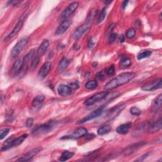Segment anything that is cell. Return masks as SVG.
I'll list each match as a JSON object with an SVG mask.
<instances>
[{
    "label": "cell",
    "mask_w": 162,
    "mask_h": 162,
    "mask_svg": "<svg viewBox=\"0 0 162 162\" xmlns=\"http://www.w3.org/2000/svg\"><path fill=\"white\" fill-rule=\"evenodd\" d=\"M136 73L135 72H124L120 73V75L112 79L110 82L108 83L105 86L104 89L106 91L112 90L118 86L129 83L131 80L136 77Z\"/></svg>",
    "instance_id": "obj_1"
},
{
    "label": "cell",
    "mask_w": 162,
    "mask_h": 162,
    "mask_svg": "<svg viewBox=\"0 0 162 162\" xmlns=\"http://www.w3.org/2000/svg\"><path fill=\"white\" fill-rule=\"evenodd\" d=\"M29 42V37H22L21 39H20L17 43L13 46V48L11 51V57L12 58H17L19 54L21 53L23 49L25 48L27 44Z\"/></svg>",
    "instance_id": "obj_2"
},
{
    "label": "cell",
    "mask_w": 162,
    "mask_h": 162,
    "mask_svg": "<svg viewBox=\"0 0 162 162\" xmlns=\"http://www.w3.org/2000/svg\"><path fill=\"white\" fill-rule=\"evenodd\" d=\"M55 124L56 122H55L51 121L46 124L37 125L32 131V134L33 135H39L48 133L50 131H52L55 125Z\"/></svg>",
    "instance_id": "obj_3"
},
{
    "label": "cell",
    "mask_w": 162,
    "mask_h": 162,
    "mask_svg": "<svg viewBox=\"0 0 162 162\" xmlns=\"http://www.w3.org/2000/svg\"><path fill=\"white\" fill-rule=\"evenodd\" d=\"M25 20V17L24 15H22L21 17V18L18 20V22L15 25V26L14 27V28L13 29L11 32L10 34H8L5 37L4 40H3V41L5 43L9 41V40H10L11 39H13L15 36H17L18 34V33L20 31H21V29L23 28Z\"/></svg>",
    "instance_id": "obj_4"
},
{
    "label": "cell",
    "mask_w": 162,
    "mask_h": 162,
    "mask_svg": "<svg viewBox=\"0 0 162 162\" xmlns=\"http://www.w3.org/2000/svg\"><path fill=\"white\" fill-rule=\"evenodd\" d=\"M108 94H109V92H108L106 91L98 92L95 94H94V95H92L91 97L89 98L88 99H87L84 101V105L86 106L93 105L94 104H95L97 102H98V101L104 99L106 97Z\"/></svg>",
    "instance_id": "obj_5"
},
{
    "label": "cell",
    "mask_w": 162,
    "mask_h": 162,
    "mask_svg": "<svg viewBox=\"0 0 162 162\" xmlns=\"http://www.w3.org/2000/svg\"><path fill=\"white\" fill-rule=\"evenodd\" d=\"M79 3L76 2L70 3L62 13V14L60 16V18L63 20V21L65 20L68 19L76 11V10L79 7Z\"/></svg>",
    "instance_id": "obj_6"
},
{
    "label": "cell",
    "mask_w": 162,
    "mask_h": 162,
    "mask_svg": "<svg viewBox=\"0 0 162 162\" xmlns=\"http://www.w3.org/2000/svg\"><path fill=\"white\" fill-rule=\"evenodd\" d=\"M91 24H92L91 22H88V21H86L85 23H84L83 25L79 26V28L75 31V32H73V38L75 40H77L79 38H80L87 31L90 29Z\"/></svg>",
    "instance_id": "obj_7"
},
{
    "label": "cell",
    "mask_w": 162,
    "mask_h": 162,
    "mask_svg": "<svg viewBox=\"0 0 162 162\" xmlns=\"http://www.w3.org/2000/svg\"><path fill=\"white\" fill-rule=\"evenodd\" d=\"M104 109H105L104 106H100L99 108H98V109H97L96 110L92 112L89 115H87L86 117H85L84 118H83L81 120H80L79 121H78L77 124H83V123L87 122L92 120H93L94 118H96L99 117L103 113Z\"/></svg>",
    "instance_id": "obj_8"
},
{
    "label": "cell",
    "mask_w": 162,
    "mask_h": 162,
    "mask_svg": "<svg viewBox=\"0 0 162 162\" xmlns=\"http://www.w3.org/2000/svg\"><path fill=\"white\" fill-rule=\"evenodd\" d=\"M146 144L145 142H139V143H134L133 144H131L129 146H127L125 147V149L122 151V153L125 156H128V155H130L134 153L139 150L141 147H143Z\"/></svg>",
    "instance_id": "obj_9"
},
{
    "label": "cell",
    "mask_w": 162,
    "mask_h": 162,
    "mask_svg": "<svg viewBox=\"0 0 162 162\" xmlns=\"http://www.w3.org/2000/svg\"><path fill=\"white\" fill-rule=\"evenodd\" d=\"M87 134V130L84 127H80L78 129H77L71 135L63 136L62 138H60V139H76L81 137L85 136Z\"/></svg>",
    "instance_id": "obj_10"
},
{
    "label": "cell",
    "mask_w": 162,
    "mask_h": 162,
    "mask_svg": "<svg viewBox=\"0 0 162 162\" xmlns=\"http://www.w3.org/2000/svg\"><path fill=\"white\" fill-rule=\"evenodd\" d=\"M41 150H42L41 147H37L34 148V149H32L28 151L24 154H23L21 157L18 159L17 161H29Z\"/></svg>",
    "instance_id": "obj_11"
},
{
    "label": "cell",
    "mask_w": 162,
    "mask_h": 162,
    "mask_svg": "<svg viewBox=\"0 0 162 162\" xmlns=\"http://www.w3.org/2000/svg\"><path fill=\"white\" fill-rule=\"evenodd\" d=\"M124 105H122L120 106L118 105L112 108L110 110L108 111L106 113V115L105 116L106 117V120H111L114 118H115L124 109Z\"/></svg>",
    "instance_id": "obj_12"
},
{
    "label": "cell",
    "mask_w": 162,
    "mask_h": 162,
    "mask_svg": "<svg viewBox=\"0 0 162 162\" xmlns=\"http://www.w3.org/2000/svg\"><path fill=\"white\" fill-rule=\"evenodd\" d=\"M72 24V21L71 20L69 19H66L63 20V21L62 22L57 29L55 31V35L57 36H61L63 34L69 29Z\"/></svg>",
    "instance_id": "obj_13"
},
{
    "label": "cell",
    "mask_w": 162,
    "mask_h": 162,
    "mask_svg": "<svg viewBox=\"0 0 162 162\" xmlns=\"http://www.w3.org/2000/svg\"><path fill=\"white\" fill-rule=\"evenodd\" d=\"M161 83L162 80L161 79H160L154 81V82L151 83L147 84L144 85L143 86H142L141 89L144 91H151L155 89H158L161 87Z\"/></svg>",
    "instance_id": "obj_14"
},
{
    "label": "cell",
    "mask_w": 162,
    "mask_h": 162,
    "mask_svg": "<svg viewBox=\"0 0 162 162\" xmlns=\"http://www.w3.org/2000/svg\"><path fill=\"white\" fill-rule=\"evenodd\" d=\"M51 69V63L50 62H47L44 63L43 66L40 67L38 72V77L40 79H43L45 78L48 75Z\"/></svg>",
    "instance_id": "obj_15"
},
{
    "label": "cell",
    "mask_w": 162,
    "mask_h": 162,
    "mask_svg": "<svg viewBox=\"0 0 162 162\" xmlns=\"http://www.w3.org/2000/svg\"><path fill=\"white\" fill-rule=\"evenodd\" d=\"M73 89L71 88L70 86H66L65 84H61L60 85L58 88L57 91L60 96L63 97H66L70 96L72 93Z\"/></svg>",
    "instance_id": "obj_16"
},
{
    "label": "cell",
    "mask_w": 162,
    "mask_h": 162,
    "mask_svg": "<svg viewBox=\"0 0 162 162\" xmlns=\"http://www.w3.org/2000/svg\"><path fill=\"white\" fill-rule=\"evenodd\" d=\"M161 129V118H160L158 120L153 123H151L147 126V132L154 133L159 131Z\"/></svg>",
    "instance_id": "obj_17"
},
{
    "label": "cell",
    "mask_w": 162,
    "mask_h": 162,
    "mask_svg": "<svg viewBox=\"0 0 162 162\" xmlns=\"http://www.w3.org/2000/svg\"><path fill=\"white\" fill-rule=\"evenodd\" d=\"M24 66V61L23 60H17L16 62L13 64L12 69H11V73L13 74H17L21 72L23 69Z\"/></svg>",
    "instance_id": "obj_18"
},
{
    "label": "cell",
    "mask_w": 162,
    "mask_h": 162,
    "mask_svg": "<svg viewBox=\"0 0 162 162\" xmlns=\"http://www.w3.org/2000/svg\"><path fill=\"white\" fill-rule=\"evenodd\" d=\"M49 46H50V43H49L48 40H44L43 43L40 44V45L38 48L37 55L40 57H43L45 54V53L46 52L47 50H48Z\"/></svg>",
    "instance_id": "obj_19"
},
{
    "label": "cell",
    "mask_w": 162,
    "mask_h": 162,
    "mask_svg": "<svg viewBox=\"0 0 162 162\" xmlns=\"http://www.w3.org/2000/svg\"><path fill=\"white\" fill-rule=\"evenodd\" d=\"M131 126L132 124L130 122L122 124L117 127L116 131L118 134H126L127 133L129 132Z\"/></svg>",
    "instance_id": "obj_20"
},
{
    "label": "cell",
    "mask_w": 162,
    "mask_h": 162,
    "mask_svg": "<svg viewBox=\"0 0 162 162\" xmlns=\"http://www.w3.org/2000/svg\"><path fill=\"white\" fill-rule=\"evenodd\" d=\"M131 60L127 57H124L122 58V59L120 61L119 65L120 69H125L129 67L130 65H131Z\"/></svg>",
    "instance_id": "obj_21"
},
{
    "label": "cell",
    "mask_w": 162,
    "mask_h": 162,
    "mask_svg": "<svg viewBox=\"0 0 162 162\" xmlns=\"http://www.w3.org/2000/svg\"><path fill=\"white\" fill-rule=\"evenodd\" d=\"M34 53H35V51L34 49L31 50L29 51V52L27 54V55L24 57V58H23V61H24V66H23V69L25 66H28V63L30 62L31 60L33 59V58L34 57ZM22 69V70H23Z\"/></svg>",
    "instance_id": "obj_22"
},
{
    "label": "cell",
    "mask_w": 162,
    "mask_h": 162,
    "mask_svg": "<svg viewBox=\"0 0 162 162\" xmlns=\"http://www.w3.org/2000/svg\"><path fill=\"white\" fill-rule=\"evenodd\" d=\"M69 60L65 57H63L62 60H60V62L58 65V70L60 72H63L65 70L68 66L69 65Z\"/></svg>",
    "instance_id": "obj_23"
},
{
    "label": "cell",
    "mask_w": 162,
    "mask_h": 162,
    "mask_svg": "<svg viewBox=\"0 0 162 162\" xmlns=\"http://www.w3.org/2000/svg\"><path fill=\"white\" fill-rule=\"evenodd\" d=\"M28 134H24L23 135H22L21 136H20L18 138H17L13 139V143H12V145H13V147L14 146H17L20 144H21L23 142L28 138Z\"/></svg>",
    "instance_id": "obj_24"
},
{
    "label": "cell",
    "mask_w": 162,
    "mask_h": 162,
    "mask_svg": "<svg viewBox=\"0 0 162 162\" xmlns=\"http://www.w3.org/2000/svg\"><path fill=\"white\" fill-rule=\"evenodd\" d=\"M74 153L69 151H65L61 155V157L59 158V160L60 161H65L69 160L70 158H72L74 156Z\"/></svg>",
    "instance_id": "obj_25"
},
{
    "label": "cell",
    "mask_w": 162,
    "mask_h": 162,
    "mask_svg": "<svg viewBox=\"0 0 162 162\" xmlns=\"http://www.w3.org/2000/svg\"><path fill=\"white\" fill-rule=\"evenodd\" d=\"M44 99H45L44 96H43V95H38L34 99H33L32 103V105L34 107H37L38 106H39L40 104H41L43 102Z\"/></svg>",
    "instance_id": "obj_26"
},
{
    "label": "cell",
    "mask_w": 162,
    "mask_h": 162,
    "mask_svg": "<svg viewBox=\"0 0 162 162\" xmlns=\"http://www.w3.org/2000/svg\"><path fill=\"white\" fill-rule=\"evenodd\" d=\"M110 131H111V127L110 125H105L99 127L98 129L97 132H98V134L99 135V136H103V135L109 133Z\"/></svg>",
    "instance_id": "obj_27"
},
{
    "label": "cell",
    "mask_w": 162,
    "mask_h": 162,
    "mask_svg": "<svg viewBox=\"0 0 162 162\" xmlns=\"http://www.w3.org/2000/svg\"><path fill=\"white\" fill-rule=\"evenodd\" d=\"M152 54V52L150 50H143L139 53L138 55V60H141L143 59L149 57Z\"/></svg>",
    "instance_id": "obj_28"
},
{
    "label": "cell",
    "mask_w": 162,
    "mask_h": 162,
    "mask_svg": "<svg viewBox=\"0 0 162 162\" xmlns=\"http://www.w3.org/2000/svg\"><path fill=\"white\" fill-rule=\"evenodd\" d=\"M98 87V83L96 80H90L85 84V87L87 89L93 90Z\"/></svg>",
    "instance_id": "obj_29"
},
{
    "label": "cell",
    "mask_w": 162,
    "mask_h": 162,
    "mask_svg": "<svg viewBox=\"0 0 162 162\" xmlns=\"http://www.w3.org/2000/svg\"><path fill=\"white\" fill-rule=\"evenodd\" d=\"M40 57H39L37 54L36 55H35V57L33 58V59L32 60V62H31V69H34L37 66V65L39 63V60H40Z\"/></svg>",
    "instance_id": "obj_30"
},
{
    "label": "cell",
    "mask_w": 162,
    "mask_h": 162,
    "mask_svg": "<svg viewBox=\"0 0 162 162\" xmlns=\"http://www.w3.org/2000/svg\"><path fill=\"white\" fill-rule=\"evenodd\" d=\"M106 7H105L102 9V10H101L100 14L98 17V24H100L103 21L104 19L106 17Z\"/></svg>",
    "instance_id": "obj_31"
},
{
    "label": "cell",
    "mask_w": 162,
    "mask_h": 162,
    "mask_svg": "<svg viewBox=\"0 0 162 162\" xmlns=\"http://www.w3.org/2000/svg\"><path fill=\"white\" fill-rule=\"evenodd\" d=\"M130 112L134 116H139L141 114V110L139 109V108L136 107V106L131 108Z\"/></svg>",
    "instance_id": "obj_32"
},
{
    "label": "cell",
    "mask_w": 162,
    "mask_h": 162,
    "mask_svg": "<svg viewBox=\"0 0 162 162\" xmlns=\"http://www.w3.org/2000/svg\"><path fill=\"white\" fill-rule=\"evenodd\" d=\"M136 31L134 28H130L128 29V31L126 32V37L129 39L133 38L135 36H136Z\"/></svg>",
    "instance_id": "obj_33"
},
{
    "label": "cell",
    "mask_w": 162,
    "mask_h": 162,
    "mask_svg": "<svg viewBox=\"0 0 162 162\" xmlns=\"http://www.w3.org/2000/svg\"><path fill=\"white\" fill-rule=\"evenodd\" d=\"M10 132L9 128H3L1 130V136H0V139L3 140L7 135Z\"/></svg>",
    "instance_id": "obj_34"
},
{
    "label": "cell",
    "mask_w": 162,
    "mask_h": 162,
    "mask_svg": "<svg viewBox=\"0 0 162 162\" xmlns=\"http://www.w3.org/2000/svg\"><path fill=\"white\" fill-rule=\"evenodd\" d=\"M154 103L158 108H160L161 106V104H162V95L161 94H160V95L156 99H155V100L154 101Z\"/></svg>",
    "instance_id": "obj_35"
},
{
    "label": "cell",
    "mask_w": 162,
    "mask_h": 162,
    "mask_svg": "<svg viewBox=\"0 0 162 162\" xmlns=\"http://www.w3.org/2000/svg\"><path fill=\"white\" fill-rule=\"evenodd\" d=\"M117 37V33H112L110 35L109 38V44H112L115 41V40Z\"/></svg>",
    "instance_id": "obj_36"
},
{
    "label": "cell",
    "mask_w": 162,
    "mask_h": 162,
    "mask_svg": "<svg viewBox=\"0 0 162 162\" xmlns=\"http://www.w3.org/2000/svg\"><path fill=\"white\" fill-rule=\"evenodd\" d=\"M115 70L114 65H111L106 70V73L109 76H113L115 73Z\"/></svg>",
    "instance_id": "obj_37"
},
{
    "label": "cell",
    "mask_w": 162,
    "mask_h": 162,
    "mask_svg": "<svg viewBox=\"0 0 162 162\" xmlns=\"http://www.w3.org/2000/svg\"><path fill=\"white\" fill-rule=\"evenodd\" d=\"M34 124V120L32 118H28V120H26V122H25V126L27 127H31Z\"/></svg>",
    "instance_id": "obj_38"
},
{
    "label": "cell",
    "mask_w": 162,
    "mask_h": 162,
    "mask_svg": "<svg viewBox=\"0 0 162 162\" xmlns=\"http://www.w3.org/2000/svg\"><path fill=\"white\" fill-rule=\"evenodd\" d=\"M96 77L99 79V80H103L105 77V72L104 71H101L99 72H98L96 74Z\"/></svg>",
    "instance_id": "obj_39"
},
{
    "label": "cell",
    "mask_w": 162,
    "mask_h": 162,
    "mask_svg": "<svg viewBox=\"0 0 162 162\" xmlns=\"http://www.w3.org/2000/svg\"><path fill=\"white\" fill-rule=\"evenodd\" d=\"M70 87L72 89H76L79 87V84L77 82H75L70 84Z\"/></svg>",
    "instance_id": "obj_40"
},
{
    "label": "cell",
    "mask_w": 162,
    "mask_h": 162,
    "mask_svg": "<svg viewBox=\"0 0 162 162\" xmlns=\"http://www.w3.org/2000/svg\"><path fill=\"white\" fill-rule=\"evenodd\" d=\"M94 45V43L93 42L92 38H90L88 41V44H87V47H88L89 48H91Z\"/></svg>",
    "instance_id": "obj_41"
},
{
    "label": "cell",
    "mask_w": 162,
    "mask_h": 162,
    "mask_svg": "<svg viewBox=\"0 0 162 162\" xmlns=\"http://www.w3.org/2000/svg\"><path fill=\"white\" fill-rule=\"evenodd\" d=\"M124 40H125V39H124V35H122H122H120V37H119V40H120V42L122 43H123L124 41Z\"/></svg>",
    "instance_id": "obj_42"
},
{
    "label": "cell",
    "mask_w": 162,
    "mask_h": 162,
    "mask_svg": "<svg viewBox=\"0 0 162 162\" xmlns=\"http://www.w3.org/2000/svg\"><path fill=\"white\" fill-rule=\"evenodd\" d=\"M128 3H129V2L128 1H124L123 2V5H122V8L124 10H125V8L127 7V5L128 4Z\"/></svg>",
    "instance_id": "obj_43"
},
{
    "label": "cell",
    "mask_w": 162,
    "mask_h": 162,
    "mask_svg": "<svg viewBox=\"0 0 162 162\" xmlns=\"http://www.w3.org/2000/svg\"><path fill=\"white\" fill-rule=\"evenodd\" d=\"M112 2V1H104V2H103V3H104L105 5H108L109 4L111 3Z\"/></svg>",
    "instance_id": "obj_44"
}]
</instances>
